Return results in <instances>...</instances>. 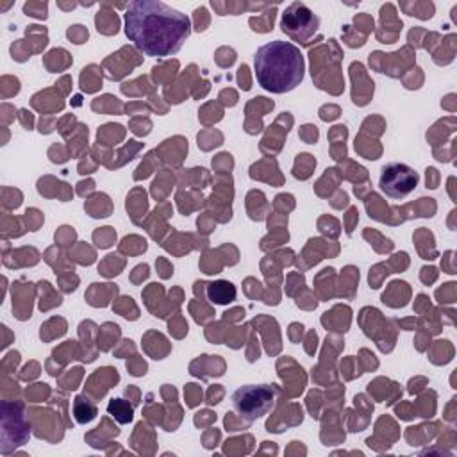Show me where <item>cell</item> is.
Here are the masks:
<instances>
[{"label": "cell", "mask_w": 457, "mask_h": 457, "mask_svg": "<svg viewBox=\"0 0 457 457\" xmlns=\"http://www.w3.org/2000/svg\"><path fill=\"white\" fill-rule=\"evenodd\" d=\"M275 389L271 386H241L232 393V405L236 412L248 421L259 420L273 409Z\"/></svg>", "instance_id": "obj_3"}, {"label": "cell", "mask_w": 457, "mask_h": 457, "mask_svg": "<svg viewBox=\"0 0 457 457\" xmlns=\"http://www.w3.org/2000/svg\"><path fill=\"white\" fill-rule=\"evenodd\" d=\"M320 27V18L302 2H293L280 18V29L293 41L305 45Z\"/></svg>", "instance_id": "obj_4"}, {"label": "cell", "mask_w": 457, "mask_h": 457, "mask_svg": "<svg viewBox=\"0 0 457 457\" xmlns=\"http://www.w3.org/2000/svg\"><path fill=\"white\" fill-rule=\"evenodd\" d=\"M257 84L270 93H287L295 89L305 71L303 55L298 46L275 39L262 45L253 55Z\"/></svg>", "instance_id": "obj_2"}, {"label": "cell", "mask_w": 457, "mask_h": 457, "mask_svg": "<svg viewBox=\"0 0 457 457\" xmlns=\"http://www.w3.org/2000/svg\"><path fill=\"white\" fill-rule=\"evenodd\" d=\"M420 182L418 173L403 162H389L380 171L378 186L391 200H403L409 196Z\"/></svg>", "instance_id": "obj_5"}, {"label": "cell", "mask_w": 457, "mask_h": 457, "mask_svg": "<svg viewBox=\"0 0 457 457\" xmlns=\"http://www.w3.org/2000/svg\"><path fill=\"white\" fill-rule=\"evenodd\" d=\"M207 298L216 305H227L236 300V287L228 280H214L207 284Z\"/></svg>", "instance_id": "obj_6"}, {"label": "cell", "mask_w": 457, "mask_h": 457, "mask_svg": "<svg viewBox=\"0 0 457 457\" xmlns=\"http://www.w3.org/2000/svg\"><path fill=\"white\" fill-rule=\"evenodd\" d=\"M123 18L127 37L152 57L177 54L191 32L189 18L159 0L132 2Z\"/></svg>", "instance_id": "obj_1"}, {"label": "cell", "mask_w": 457, "mask_h": 457, "mask_svg": "<svg viewBox=\"0 0 457 457\" xmlns=\"http://www.w3.org/2000/svg\"><path fill=\"white\" fill-rule=\"evenodd\" d=\"M107 411L112 418H116L120 423H129L132 421V407L127 405L121 398H114L109 402Z\"/></svg>", "instance_id": "obj_7"}]
</instances>
